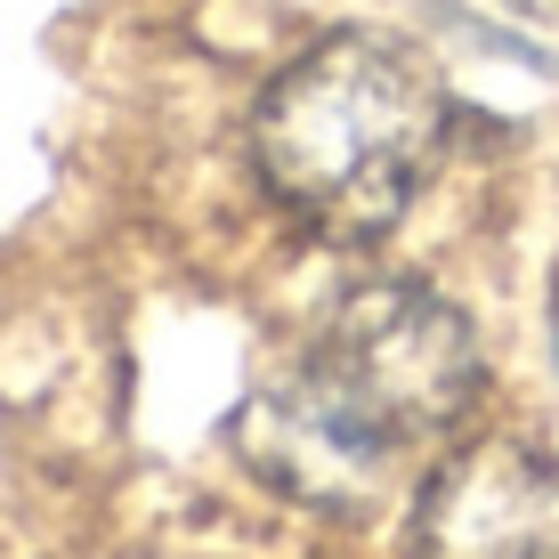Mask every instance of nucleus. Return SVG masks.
Wrapping results in <instances>:
<instances>
[{
  "mask_svg": "<svg viewBox=\"0 0 559 559\" xmlns=\"http://www.w3.org/2000/svg\"><path fill=\"white\" fill-rule=\"evenodd\" d=\"M519 16H535V25H559V0H511Z\"/></svg>",
  "mask_w": 559,
  "mask_h": 559,
  "instance_id": "20e7f679",
  "label": "nucleus"
},
{
  "mask_svg": "<svg viewBox=\"0 0 559 559\" xmlns=\"http://www.w3.org/2000/svg\"><path fill=\"white\" fill-rule=\"evenodd\" d=\"M551 341H559V276H551Z\"/></svg>",
  "mask_w": 559,
  "mask_h": 559,
  "instance_id": "39448f33",
  "label": "nucleus"
},
{
  "mask_svg": "<svg viewBox=\"0 0 559 559\" xmlns=\"http://www.w3.org/2000/svg\"><path fill=\"white\" fill-rule=\"evenodd\" d=\"M559 471L519 438L454 447L414 503V559H535L551 544Z\"/></svg>",
  "mask_w": 559,
  "mask_h": 559,
  "instance_id": "7ed1b4c3",
  "label": "nucleus"
},
{
  "mask_svg": "<svg viewBox=\"0 0 559 559\" xmlns=\"http://www.w3.org/2000/svg\"><path fill=\"white\" fill-rule=\"evenodd\" d=\"M447 122L430 57L390 33H333L300 49L252 106V170L300 227L365 243L430 187Z\"/></svg>",
  "mask_w": 559,
  "mask_h": 559,
  "instance_id": "f03ea898",
  "label": "nucleus"
},
{
  "mask_svg": "<svg viewBox=\"0 0 559 559\" xmlns=\"http://www.w3.org/2000/svg\"><path fill=\"white\" fill-rule=\"evenodd\" d=\"M471 317L414 276H373L341 293L284 373H267L236 414V454L308 511H373L421 447L462 430L478 406Z\"/></svg>",
  "mask_w": 559,
  "mask_h": 559,
  "instance_id": "f257e3e1",
  "label": "nucleus"
},
{
  "mask_svg": "<svg viewBox=\"0 0 559 559\" xmlns=\"http://www.w3.org/2000/svg\"><path fill=\"white\" fill-rule=\"evenodd\" d=\"M535 559H559V535H551V544H544V551H535Z\"/></svg>",
  "mask_w": 559,
  "mask_h": 559,
  "instance_id": "423d86ee",
  "label": "nucleus"
}]
</instances>
